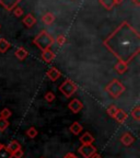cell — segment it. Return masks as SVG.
I'll return each mask as SVG.
<instances>
[{
    "label": "cell",
    "instance_id": "obj_21",
    "mask_svg": "<svg viewBox=\"0 0 140 158\" xmlns=\"http://www.w3.org/2000/svg\"><path fill=\"white\" fill-rule=\"evenodd\" d=\"M11 115H12V112L10 111L8 108H5L2 111H1V113H0V118H5V120H8Z\"/></svg>",
    "mask_w": 140,
    "mask_h": 158
},
{
    "label": "cell",
    "instance_id": "obj_32",
    "mask_svg": "<svg viewBox=\"0 0 140 158\" xmlns=\"http://www.w3.org/2000/svg\"><path fill=\"white\" fill-rule=\"evenodd\" d=\"M39 158H44V157H39Z\"/></svg>",
    "mask_w": 140,
    "mask_h": 158
},
{
    "label": "cell",
    "instance_id": "obj_30",
    "mask_svg": "<svg viewBox=\"0 0 140 158\" xmlns=\"http://www.w3.org/2000/svg\"><path fill=\"white\" fill-rule=\"evenodd\" d=\"M90 158H102V157H101V155H100V154L96 153V152H95V153H94L93 155H92Z\"/></svg>",
    "mask_w": 140,
    "mask_h": 158
},
{
    "label": "cell",
    "instance_id": "obj_20",
    "mask_svg": "<svg viewBox=\"0 0 140 158\" xmlns=\"http://www.w3.org/2000/svg\"><path fill=\"white\" fill-rule=\"evenodd\" d=\"M131 116L135 118L136 121H139L140 120V108L138 106L131 110Z\"/></svg>",
    "mask_w": 140,
    "mask_h": 158
},
{
    "label": "cell",
    "instance_id": "obj_29",
    "mask_svg": "<svg viewBox=\"0 0 140 158\" xmlns=\"http://www.w3.org/2000/svg\"><path fill=\"white\" fill-rule=\"evenodd\" d=\"M64 158H78V157H77L74 153H68V154H66V155L64 156Z\"/></svg>",
    "mask_w": 140,
    "mask_h": 158
},
{
    "label": "cell",
    "instance_id": "obj_3",
    "mask_svg": "<svg viewBox=\"0 0 140 158\" xmlns=\"http://www.w3.org/2000/svg\"><path fill=\"white\" fill-rule=\"evenodd\" d=\"M105 90L111 94L113 98H118V97L125 91V87H124L123 84H121V82L118 81L117 79H114V80H112V81L106 86Z\"/></svg>",
    "mask_w": 140,
    "mask_h": 158
},
{
    "label": "cell",
    "instance_id": "obj_23",
    "mask_svg": "<svg viewBox=\"0 0 140 158\" xmlns=\"http://www.w3.org/2000/svg\"><path fill=\"white\" fill-rule=\"evenodd\" d=\"M9 121L8 120H5V118H0V132H3L6 128L9 126Z\"/></svg>",
    "mask_w": 140,
    "mask_h": 158
},
{
    "label": "cell",
    "instance_id": "obj_25",
    "mask_svg": "<svg viewBox=\"0 0 140 158\" xmlns=\"http://www.w3.org/2000/svg\"><path fill=\"white\" fill-rule=\"evenodd\" d=\"M45 100H46L47 102H53L55 100V94H54V92H52V91H48L46 94H45Z\"/></svg>",
    "mask_w": 140,
    "mask_h": 158
},
{
    "label": "cell",
    "instance_id": "obj_10",
    "mask_svg": "<svg viewBox=\"0 0 140 158\" xmlns=\"http://www.w3.org/2000/svg\"><path fill=\"white\" fill-rule=\"evenodd\" d=\"M80 142L82 143V145H86V144H93L94 142V137L92 136L91 133L86 132L83 135L80 137Z\"/></svg>",
    "mask_w": 140,
    "mask_h": 158
},
{
    "label": "cell",
    "instance_id": "obj_22",
    "mask_svg": "<svg viewBox=\"0 0 140 158\" xmlns=\"http://www.w3.org/2000/svg\"><path fill=\"white\" fill-rule=\"evenodd\" d=\"M23 22H24L25 24H26V27H31L33 24H34L35 22H36V21H35V19H34V18H32V15H29L26 18H25L24 20H23Z\"/></svg>",
    "mask_w": 140,
    "mask_h": 158
},
{
    "label": "cell",
    "instance_id": "obj_15",
    "mask_svg": "<svg viewBox=\"0 0 140 158\" xmlns=\"http://www.w3.org/2000/svg\"><path fill=\"white\" fill-rule=\"evenodd\" d=\"M0 158H12V154L8 151L7 146L3 145L0 148Z\"/></svg>",
    "mask_w": 140,
    "mask_h": 158
},
{
    "label": "cell",
    "instance_id": "obj_19",
    "mask_svg": "<svg viewBox=\"0 0 140 158\" xmlns=\"http://www.w3.org/2000/svg\"><path fill=\"white\" fill-rule=\"evenodd\" d=\"M9 47H10V44L6 41V40H3V39L0 40V52L5 53Z\"/></svg>",
    "mask_w": 140,
    "mask_h": 158
},
{
    "label": "cell",
    "instance_id": "obj_18",
    "mask_svg": "<svg viewBox=\"0 0 140 158\" xmlns=\"http://www.w3.org/2000/svg\"><path fill=\"white\" fill-rule=\"evenodd\" d=\"M37 134H38V132H37V130L34 127V126L30 127L29 130L26 131V135L29 136L30 138H35L37 136Z\"/></svg>",
    "mask_w": 140,
    "mask_h": 158
},
{
    "label": "cell",
    "instance_id": "obj_9",
    "mask_svg": "<svg viewBox=\"0 0 140 158\" xmlns=\"http://www.w3.org/2000/svg\"><path fill=\"white\" fill-rule=\"evenodd\" d=\"M47 76L50 78V80L55 81V80H57L59 77L62 76V74H60V72H59L56 67H52V68H49V70L47 72Z\"/></svg>",
    "mask_w": 140,
    "mask_h": 158
},
{
    "label": "cell",
    "instance_id": "obj_16",
    "mask_svg": "<svg viewBox=\"0 0 140 158\" xmlns=\"http://www.w3.org/2000/svg\"><path fill=\"white\" fill-rule=\"evenodd\" d=\"M115 69L118 74H123V73L126 72V69H127V64H125L123 62H118L115 66Z\"/></svg>",
    "mask_w": 140,
    "mask_h": 158
},
{
    "label": "cell",
    "instance_id": "obj_5",
    "mask_svg": "<svg viewBox=\"0 0 140 158\" xmlns=\"http://www.w3.org/2000/svg\"><path fill=\"white\" fill-rule=\"evenodd\" d=\"M78 151L84 158H90L96 152V147H94L92 144H86V145L80 146Z\"/></svg>",
    "mask_w": 140,
    "mask_h": 158
},
{
    "label": "cell",
    "instance_id": "obj_17",
    "mask_svg": "<svg viewBox=\"0 0 140 158\" xmlns=\"http://www.w3.org/2000/svg\"><path fill=\"white\" fill-rule=\"evenodd\" d=\"M15 56H17L19 59H24L25 57L27 56V52L24 48L20 47V48H18L17 51H15Z\"/></svg>",
    "mask_w": 140,
    "mask_h": 158
},
{
    "label": "cell",
    "instance_id": "obj_7",
    "mask_svg": "<svg viewBox=\"0 0 140 158\" xmlns=\"http://www.w3.org/2000/svg\"><path fill=\"white\" fill-rule=\"evenodd\" d=\"M127 118H128V114L126 113L124 110H122V109H117V111H116V113H115V115H114L113 118H115L118 123H124V122L127 120Z\"/></svg>",
    "mask_w": 140,
    "mask_h": 158
},
{
    "label": "cell",
    "instance_id": "obj_14",
    "mask_svg": "<svg viewBox=\"0 0 140 158\" xmlns=\"http://www.w3.org/2000/svg\"><path fill=\"white\" fill-rule=\"evenodd\" d=\"M42 57H43V59H44V60H45L46 63H50V62L53 60V59H54L55 54L52 52V51H49V49H47V51H44V52H43Z\"/></svg>",
    "mask_w": 140,
    "mask_h": 158
},
{
    "label": "cell",
    "instance_id": "obj_24",
    "mask_svg": "<svg viewBox=\"0 0 140 158\" xmlns=\"http://www.w3.org/2000/svg\"><path fill=\"white\" fill-rule=\"evenodd\" d=\"M117 109H118V108L115 106V104H112V106L107 109V114H108L110 116H111V118H114V115H115L116 111H117Z\"/></svg>",
    "mask_w": 140,
    "mask_h": 158
},
{
    "label": "cell",
    "instance_id": "obj_2",
    "mask_svg": "<svg viewBox=\"0 0 140 158\" xmlns=\"http://www.w3.org/2000/svg\"><path fill=\"white\" fill-rule=\"evenodd\" d=\"M54 42H55L54 37L50 36V35H49L47 32H45V31L39 33V34L36 36V39L34 40V43L39 47V48L42 49L43 52L49 49V47L52 46Z\"/></svg>",
    "mask_w": 140,
    "mask_h": 158
},
{
    "label": "cell",
    "instance_id": "obj_6",
    "mask_svg": "<svg viewBox=\"0 0 140 158\" xmlns=\"http://www.w3.org/2000/svg\"><path fill=\"white\" fill-rule=\"evenodd\" d=\"M68 108L70 109L74 113L77 114L81 111L82 109H83V104H82V102L80 101L79 99H74V100L68 104Z\"/></svg>",
    "mask_w": 140,
    "mask_h": 158
},
{
    "label": "cell",
    "instance_id": "obj_31",
    "mask_svg": "<svg viewBox=\"0 0 140 158\" xmlns=\"http://www.w3.org/2000/svg\"><path fill=\"white\" fill-rule=\"evenodd\" d=\"M2 146H3V145H2V144H1V143H0V148H1V147H2Z\"/></svg>",
    "mask_w": 140,
    "mask_h": 158
},
{
    "label": "cell",
    "instance_id": "obj_26",
    "mask_svg": "<svg viewBox=\"0 0 140 158\" xmlns=\"http://www.w3.org/2000/svg\"><path fill=\"white\" fill-rule=\"evenodd\" d=\"M54 21V15H46L44 18H43V22H45V23H47V24H50V23Z\"/></svg>",
    "mask_w": 140,
    "mask_h": 158
},
{
    "label": "cell",
    "instance_id": "obj_12",
    "mask_svg": "<svg viewBox=\"0 0 140 158\" xmlns=\"http://www.w3.org/2000/svg\"><path fill=\"white\" fill-rule=\"evenodd\" d=\"M21 0H0V3L7 10H12V8Z\"/></svg>",
    "mask_w": 140,
    "mask_h": 158
},
{
    "label": "cell",
    "instance_id": "obj_27",
    "mask_svg": "<svg viewBox=\"0 0 140 158\" xmlns=\"http://www.w3.org/2000/svg\"><path fill=\"white\" fill-rule=\"evenodd\" d=\"M22 156H23V151H22V149H19V151H17L15 153L12 154L13 158H22Z\"/></svg>",
    "mask_w": 140,
    "mask_h": 158
},
{
    "label": "cell",
    "instance_id": "obj_1",
    "mask_svg": "<svg viewBox=\"0 0 140 158\" xmlns=\"http://www.w3.org/2000/svg\"><path fill=\"white\" fill-rule=\"evenodd\" d=\"M139 35L133 27L124 23L104 42V45L119 59L128 64L139 53Z\"/></svg>",
    "mask_w": 140,
    "mask_h": 158
},
{
    "label": "cell",
    "instance_id": "obj_4",
    "mask_svg": "<svg viewBox=\"0 0 140 158\" xmlns=\"http://www.w3.org/2000/svg\"><path fill=\"white\" fill-rule=\"evenodd\" d=\"M59 91L62 92L66 98H70L77 91V86L70 79H67L59 86Z\"/></svg>",
    "mask_w": 140,
    "mask_h": 158
},
{
    "label": "cell",
    "instance_id": "obj_13",
    "mask_svg": "<svg viewBox=\"0 0 140 158\" xmlns=\"http://www.w3.org/2000/svg\"><path fill=\"white\" fill-rule=\"evenodd\" d=\"M7 148H8V151H9L11 154L15 153V152L19 151V149H22V147H21V144H20L18 141H12L11 143L9 144V145L7 146Z\"/></svg>",
    "mask_w": 140,
    "mask_h": 158
},
{
    "label": "cell",
    "instance_id": "obj_11",
    "mask_svg": "<svg viewBox=\"0 0 140 158\" xmlns=\"http://www.w3.org/2000/svg\"><path fill=\"white\" fill-rule=\"evenodd\" d=\"M69 130H70V132H71L72 134H74V135H79V134L82 132V130H83V126L79 123V122L76 121L72 123V125H70Z\"/></svg>",
    "mask_w": 140,
    "mask_h": 158
},
{
    "label": "cell",
    "instance_id": "obj_8",
    "mask_svg": "<svg viewBox=\"0 0 140 158\" xmlns=\"http://www.w3.org/2000/svg\"><path fill=\"white\" fill-rule=\"evenodd\" d=\"M121 142L124 144L125 146H130L131 144L135 142V137H134L133 135H131L130 133H128V132H126L125 134H124L123 136L121 137Z\"/></svg>",
    "mask_w": 140,
    "mask_h": 158
},
{
    "label": "cell",
    "instance_id": "obj_28",
    "mask_svg": "<svg viewBox=\"0 0 140 158\" xmlns=\"http://www.w3.org/2000/svg\"><path fill=\"white\" fill-rule=\"evenodd\" d=\"M65 41H66V39H65V36H62V35H59V36L57 37V43H58L59 45L64 44Z\"/></svg>",
    "mask_w": 140,
    "mask_h": 158
}]
</instances>
